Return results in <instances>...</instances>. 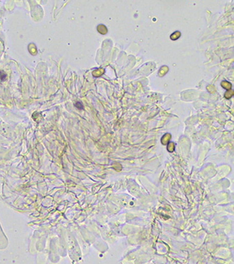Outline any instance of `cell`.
I'll return each instance as SVG.
<instances>
[{
    "label": "cell",
    "instance_id": "1",
    "mask_svg": "<svg viewBox=\"0 0 234 264\" xmlns=\"http://www.w3.org/2000/svg\"><path fill=\"white\" fill-rule=\"evenodd\" d=\"M6 77V75L4 73L3 71H0V79L2 80H5V78Z\"/></svg>",
    "mask_w": 234,
    "mask_h": 264
}]
</instances>
